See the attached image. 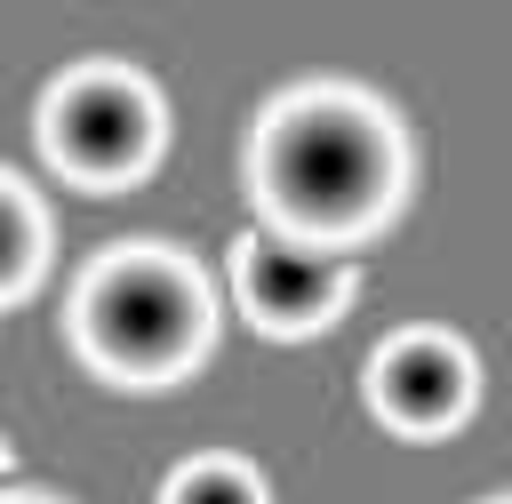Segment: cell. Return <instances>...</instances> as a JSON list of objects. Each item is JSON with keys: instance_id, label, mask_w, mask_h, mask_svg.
<instances>
[{"instance_id": "cell-1", "label": "cell", "mask_w": 512, "mask_h": 504, "mask_svg": "<svg viewBox=\"0 0 512 504\" xmlns=\"http://www.w3.org/2000/svg\"><path fill=\"white\" fill-rule=\"evenodd\" d=\"M400 128L352 88H304L264 112L248 176L288 240H352L400 200Z\"/></svg>"}, {"instance_id": "cell-8", "label": "cell", "mask_w": 512, "mask_h": 504, "mask_svg": "<svg viewBox=\"0 0 512 504\" xmlns=\"http://www.w3.org/2000/svg\"><path fill=\"white\" fill-rule=\"evenodd\" d=\"M0 488H8V448H0Z\"/></svg>"}, {"instance_id": "cell-3", "label": "cell", "mask_w": 512, "mask_h": 504, "mask_svg": "<svg viewBox=\"0 0 512 504\" xmlns=\"http://www.w3.org/2000/svg\"><path fill=\"white\" fill-rule=\"evenodd\" d=\"M40 144L80 184H128L160 152V104L136 72H72L48 88Z\"/></svg>"}, {"instance_id": "cell-6", "label": "cell", "mask_w": 512, "mask_h": 504, "mask_svg": "<svg viewBox=\"0 0 512 504\" xmlns=\"http://www.w3.org/2000/svg\"><path fill=\"white\" fill-rule=\"evenodd\" d=\"M40 256H48V232H40V208L24 200L16 176H0V304L24 296L40 280Z\"/></svg>"}, {"instance_id": "cell-2", "label": "cell", "mask_w": 512, "mask_h": 504, "mask_svg": "<svg viewBox=\"0 0 512 504\" xmlns=\"http://www.w3.org/2000/svg\"><path fill=\"white\" fill-rule=\"evenodd\" d=\"M72 336L104 376L128 384H168L176 368L200 360L208 344V288L184 256L168 248H120L80 280Z\"/></svg>"}, {"instance_id": "cell-5", "label": "cell", "mask_w": 512, "mask_h": 504, "mask_svg": "<svg viewBox=\"0 0 512 504\" xmlns=\"http://www.w3.org/2000/svg\"><path fill=\"white\" fill-rule=\"evenodd\" d=\"M368 400L400 432H448L472 416V352L456 336H432V328L392 336L368 360Z\"/></svg>"}, {"instance_id": "cell-4", "label": "cell", "mask_w": 512, "mask_h": 504, "mask_svg": "<svg viewBox=\"0 0 512 504\" xmlns=\"http://www.w3.org/2000/svg\"><path fill=\"white\" fill-rule=\"evenodd\" d=\"M352 256L336 248H312V240H288V232H248L232 248V288H240V312L272 336H312L328 328L344 304H352Z\"/></svg>"}, {"instance_id": "cell-9", "label": "cell", "mask_w": 512, "mask_h": 504, "mask_svg": "<svg viewBox=\"0 0 512 504\" xmlns=\"http://www.w3.org/2000/svg\"><path fill=\"white\" fill-rule=\"evenodd\" d=\"M0 504H40V496H0Z\"/></svg>"}, {"instance_id": "cell-7", "label": "cell", "mask_w": 512, "mask_h": 504, "mask_svg": "<svg viewBox=\"0 0 512 504\" xmlns=\"http://www.w3.org/2000/svg\"><path fill=\"white\" fill-rule=\"evenodd\" d=\"M160 504H264V480L240 472V464H224V456H208V464H184Z\"/></svg>"}]
</instances>
